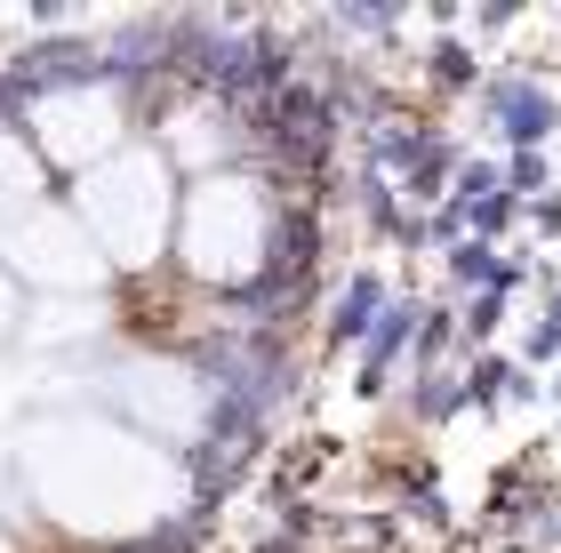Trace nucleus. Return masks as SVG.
Returning <instances> with one entry per match:
<instances>
[{
    "label": "nucleus",
    "mask_w": 561,
    "mask_h": 553,
    "mask_svg": "<svg viewBox=\"0 0 561 553\" xmlns=\"http://www.w3.org/2000/svg\"><path fill=\"white\" fill-rule=\"evenodd\" d=\"M24 489L48 521L89 538H129L152 530L185 506V473L161 441L129 434V425H89V417H48L16 441Z\"/></svg>",
    "instance_id": "1"
},
{
    "label": "nucleus",
    "mask_w": 561,
    "mask_h": 553,
    "mask_svg": "<svg viewBox=\"0 0 561 553\" xmlns=\"http://www.w3.org/2000/svg\"><path fill=\"white\" fill-rule=\"evenodd\" d=\"M81 217V233L96 241V257L113 273H145L161 265L169 224H176V193H169V153H145V145H121L113 161H96L65 200Z\"/></svg>",
    "instance_id": "2"
},
{
    "label": "nucleus",
    "mask_w": 561,
    "mask_h": 553,
    "mask_svg": "<svg viewBox=\"0 0 561 553\" xmlns=\"http://www.w3.org/2000/svg\"><path fill=\"white\" fill-rule=\"evenodd\" d=\"M265 249H273V200L257 177H201L176 209V257H185L193 281H217V289H241L265 273Z\"/></svg>",
    "instance_id": "3"
},
{
    "label": "nucleus",
    "mask_w": 561,
    "mask_h": 553,
    "mask_svg": "<svg viewBox=\"0 0 561 553\" xmlns=\"http://www.w3.org/2000/svg\"><path fill=\"white\" fill-rule=\"evenodd\" d=\"M0 265H9L16 289H41V297H89L113 273L96 257V241L81 233V217L57 209V200H41L16 224H0Z\"/></svg>",
    "instance_id": "4"
},
{
    "label": "nucleus",
    "mask_w": 561,
    "mask_h": 553,
    "mask_svg": "<svg viewBox=\"0 0 561 553\" xmlns=\"http://www.w3.org/2000/svg\"><path fill=\"white\" fill-rule=\"evenodd\" d=\"M33 153L41 169H72V177H89L96 161H113L121 145H129V113H121V96L105 81H65V89H41L33 96Z\"/></svg>",
    "instance_id": "5"
},
{
    "label": "nucleus",
    "mask_w": 561,
    "mask_h": 553,
    "mask_svg": "<svg viewBox=\"0 0 561 553\" xmlns=\"http://www.w3.org/2000/svg\"><path fill=\"white\" fill-rule=\"evenodd\" d=\"M113 385H121V401H129V417H137L145 441H185L201 425V385L176 361H129Z\"/></svg>",
    "instance_id": "6"
},
{
    "label": "nucleus",
    "mask_w": 561,
    "mask_h": 553,
    "mask_svg": "<svg viewBox=\"0 0 561 553\" xmlns=\"http://www.w3.org/2000/svg\"><path fill=\"white\" fill-rule=\"evenodd\" d=\"M41 177H48V169H41V153H33V145H24L16 129H0V224H16L24 209H41Z\"/></svg>",
    "instance_id": "7"
},
{
    "label": "nucleus",
    "mask_w": 561,
    "mask_h": 553,
    "mask_svg": "<svg viewBox=\"0 0 561 553\" xmlns=\"http://www.w3.org/2000/svg\"><path fill=\"white\" fill-rule=\"evenodd\" d=\"M16 330H24V289L9 281V265H0V345H9Z\"/></svg>",
    "instance_id": "8"
},
{
    "label": "nucleus",
    "mask_w": 561,
    "mask_h": 553,
    "mask_svg": "<svg viewBox=\"0 0 561 553\" xmlns=\"http://www.w3.org/2000/svg\"><path fill=\"white\" fill-rule=\"evenodd\" d=\"M0 553H16V545H9V530H0Z\"/></svg>",
    "instance_id": "9"
}]
</instances>
